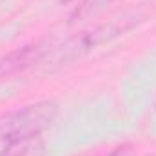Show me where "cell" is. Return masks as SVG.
I'll use <instances>...</instances> for the list:
<instances>
[{
    "instance_id": "5",
    "label": "cell",
    "mask_w": 156,
    "mask_h": 156,
    "mask_svg": "<svg viewBox=\"0 0 156 156\" xmlns=\"http://www.w3.org/2000/svg\"><path fill=\"white\" fill-rule=\"evenodd\" d=\"M111 2H115V0H82L80 4H78V7L75 9V13H73V18L76 20V18H89V16H94L96 13H100V11H104L105 9V5H109Z\"/></svg>"
},
{
    "instance_id": "4",
    "label": "cell",
    "mask_w": 156,
    "mask_h": 156,
    "mask_svg": "<svg viewBox=\"0 0 156 156\" xmlns=\"http://www.w3.org/2000/svg\"><path fill=\"white\" fill-rule=\"evenodd\" d=\"M42 154H44V145L38 140V136L37 138L11 142L0 153V156H42Z\"/></svg>"
},
{
    "instance_id": "1",
    "label": "cell",
    "mask_w": 156,
    "mask_h": 156,
    "mask_svg": "<svg viewBox=\"0 0 156 156\" xmlns=\"http://www.w3.org/2000/svg\"><path fill=\"white\" fill-rule=\"evenodd\" d=\"M58 115V105L51 100H42L0 115V142L11 144L18 140L37 138L53 125Z\"/></svg>"
},
{
    "instance_id": "2",
    "label": "cell",
    "mask_w": 156,
    "mask_h": 156,
    "mask_svg": "<svg viewBox=\"0 0 156 156\" xmlns=\"http://www.w3.org/2000/svg\"><path fill=\"white\" fill-rule=\"evenodd\" d=\"M123 29H125L123 26L120 27V26H116V22H113L109 26H100V27H94V29H91L87 33H82V35H78L75 38H71L55 55V62H58V64L69 62V60L76 58L80 55L87 53L89 49H93V47H96V45H100V44H104L107 40L115 38Z\"/></svg>"
},
{
    "instance_id": "3",
    "label": "cell",
    "mask_w": 156,
    "mask_h": 156,
    "mask_svg": "<svg viewBox=\"0 0 156 156\" xmlns=\"http://www.w3.org/2000/svg\"><path fill=\"white\" fill-rule=\"evenodd\" d=\"M51 40H38L27 45H22L9 55H5L0 60V80L18 75L33 66H37L40 60L51 51Z\"/></svg>"
}]
</instances>
